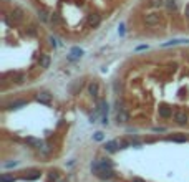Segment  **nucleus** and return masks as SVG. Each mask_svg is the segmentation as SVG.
Segmentation results:
<instances>
[{"instance_id": "nucleus-7", "label": "nucleus", "mask_w": 189, "mask_h": 182, "mask_svg": "<svg viewBox=\"0 0 189 182\" xmlns=\"http://www.w3.org/2000/svg\"><path fill=\"white\" fill-rule=\"evenodd\" d=\"M159 116H161V118H166V119L171 118V116H173V109L169 106H161L159 108Z\"/></svg>"}, {"instance_id": "nucleus-16", "label": "nucleus", "mask_w": 189, "mask_h": 182, "mask_svg": "<svg viewBox=\"0 0 189 182\" xmlns=\"http://www.w3.org/2000/svg\"><path fill=\"white\" fill-rule=\"evenodd\" d=\"M22 15H23V12H22L20 8H15V10L12 12V18H15L17 22H20V20H22Z\"/></svg>"}, {"instance_id": "nucleus-21", "label": "nucleus", "mask_w": 189, "mask_h": 182, "mask_svg": "<svg viewBox=\"0 0 189 182\" xmlns=\"http://www.w3.org/2000/svg\"><path fill=\"white\" fill-rule=\"evenodd\" d=\"M38 17H40V20H43V22L48 20V13H46L45 10H38Z\"/></svg>"}, {"instance_id": "nucleus-15", "label": "nucleus", "mask_w": 189, "mask_h": 182, "mask_svg": "<svg viewBox=\"0 0 189 182\" xmlns=\"http://www.w3.org/2000/svg\"><path fill=\"white\" fill-rule=\"evenodd\" d=\"M184 42H189V40H171V42H166V43H163V48H166V47H171V45H181V43H184Z\"/></svg>"}, {"instance_id": "nucleus-2", "label": "nucleus", "mask_w": 189, "mask_h": 182, "mask_svg": "<svg viewBox=\"0 0 189 182\" xmlns=\"http://www.w3.org/2000/svg\"><path fill=\"white\" fill-rule=\"evenodd\" d=\"M174 119H176V123H178L179 126H184L186 123H188V114H186V111H176Z\"/></svg>"}, {"instance_id": "nucleus-24", "label": "nucleus", "mask_w": 189, "mask_h": 182, "mask_svg": "<svg viewBox=\"0 0 189 182\" xmlns=\"http://www.w3.org/2000/svg\"><path fill=\"white\" fill-rule=\"evenodd\" d=\"M95 139L101 141V139H103V132H96V134H95Z\"/></svg>"}, {"instance_id": "nucleus-17", "label": "nucleus", "mask_w": 189, "mask_h": 182, "mask_svg": "<svg viewBox=\"0 0 189 182\" xmlns=\"http://www.w3.org/2000/svg\"><path fill=\"white\" fill-rule=\"evenodd\" d=\"M166 8H168V10H176V8H178L176 0H166Z\"/></svg>"}, {"instance_id": "nucleus-8", "label": "nucleus", "mask_w": 189, "mask_h": 182, "mask_svg": "<svg viewBox=\"0 0 189 182\" xmlns=\"http://www.w3.org/2000/svg\"><path fill=\"white\" fill-rule=\"evenodd\" d=\"M96 175L100 179H103V181H106V179H111L114 175V171H113V169H106V171H100Z\"/></svg>"}, {"instance_id": "nucleus-20", "label": "nucleus", "mask_w": 189, "mask_h": 182, "mask_svg": "<svg viewBox=\"0 0 189 182\" xmlns=\"http://www.w3.org/2000/svg\"><path fill=\"white\" fill-rule=\"evenodd\" d=\"M38 177H40V172L38 171H33L32 175H25L27 181H35V179H38Z\"/></svg>"}, {"instance_id": "nucleus-19", "label": "nucleus", "mask_w": 189, "mask_h": 182, "mask_svg": "<svg viewBox=\"0 0 189 182\" xmlns=\"http://www.w3.org/2000/svg\"><path fill=\"white\" fill-rule=\"evenodd\" d=\"M169 141H174V143H186V136H173V137H169Z\"/></svg>"}, {"instance_id": "nucleus-18", "label": "nucleus", "mask_w": 189, "mask_h": 182, "mask_svg": "<svg viewBox=\"0 0 189 182\" xmlns=\"http://www.w3.org/2000/svg\"><path fill=\"white\" fill-rule=\"evenodd\" d=\"M0 181L2 182H13L15 177H13V174H4L2 177H0Z\"/></svg>"}, {"instance_id": "nucleus-27", "label": "nucleus", "mask_w": 189, "mask_h": 182, "mask_svg": "<svg viewBox=\"0 0 189 182\" xmlns=\"http://www.w3.org/2000/svg\"><path fill=\"white\" fill-rule=\"evenodd\" d=\"M151 5H161V0H151Z\"/></svg>"}, {"instance_id": "nucleus-3", "label": "nucleus", "mask_w": 189, "mask_h": 182, "mask_svg": "<svg viewBox=\"0 0 189 182\" xmlns=\"http://www.w3.org/2000/svg\"><path fill=\"white\" fill-rule=\"evenodd\" d=\"M37 101L42 104H50L52 103V94L50 93H38L37 94Z\"/></svg>"}, {"instance_id": "nucleus-13", "label": "nucleus", "mask_w": 189, "mask_h": 182, "mask_svg": "<svg viewBox=\"0 0 189 182\" xmlns=\"http://www.w3.org/2000/svg\"><path fill=\"white\" fill-rule=\"evenodd\" d=\"M98 113H100L101 116H106V113H108V103L106 101H100V104H98Z\"/></svg>"}, {"instance_id": "nucleus-12", "label": "nucleus", "mask_w": 189, "mask_h": 182, "mask_svg": "<svg viewBox=\"0 0 189 182\" xmlns=\"http://www.w3.org/2000/svg\"><path fill=\"white\" fill-rule=\"evenodd\" d=\"M98 83L96 81H93V83H90V86H88V91H90V94H91V96H95L96 98L98 96Z\"/></svg>"}, {"instance_id": "nucleus-22", "label": "nucleus", "mask_w": 189, "mask_h": 182, "mask_svg": "<svg viewBox=\"0 0 189 182\" xmlns=\"http://www.w3.org/2000/svg\"><path fill=\"white\" fill-rule=\"evenodd\" d=\"M52 22H53V23H60V17H58L57 13H53L52 15Z\"/></svg>"}, {"instance_id": "nucleus-10", "label": "nucleus", "mask_w": 189, "mask_h": 182, "mask_svg": "<svg viewBox=\"0 0 189 182\" xmlns=\"http://www.w3.org/2000/svg\"><path fill=\"white\" fill-rule=\"evenodd\" d=\"M116 121L118 123H126L128 121V113H126L125 109H121V108H120V111L116 113Z\"/></svg>"}, {"instance_id": "nucleus-5", "label": "nucleus", "mask_w": 189, "mask_h": 182, "mask_svg": "<svg viewBox=\"0 0 189 182\" xmlns=\"http://www.w3.org/2000/svg\"><path fill=\"white\" fill-rule=\"evenodd\" d=\"M118 147H120V143H118V141H108V143L105 144L106 152H116Z\"/></svg>"}, {"instance_id": "nucleus-26", "label": "nucleus", "mask_w": 189, "mask_h": 182, "mask_svg": "<svg viewBox=\"0 0 189 182\" xmlns=\"http://www.w3.org/2000/svg\"><path fill=\"white\" fill-rule=\"evenodd\" d=\"M184 13H186V18L189 20V4L186 5V10H184Z\"/></svg>"}, {"instance_id": "nucleus-25", "label": "nucleus", "mask_w": 189, "mask_h": 182, "mask_svg": "<svg viewBox=\"0 0 189 182\" xmlns=\"http://www.w3.org/2000/svg\"><path fill=\"white\" fill-rule=\"evenodd\" d=\"M17 164H18L17 161H13V162H7V164H5V167H15Z\"/></svg>"}, {"instance_id": "nucleus-4", "label": "nucleus", "mask_w": 189, "mask_h": 182, "mask_svg": "<svg viewBox=\"0 0 189 182\" xmlns=\"http://www.w3.org/2000/svg\"><path fill=\"white\" fill-rule=\"evenodd\" d=\"M83 56V50L81 48H78V47H75V48H72V51H70V55H68V60H78V58H81Z\"/></svg>"}, {"instance_id": "nucleus-23", "label": "nucleus", "mask_w": 189, "mask_h": 182, "mask_svg": "<svg viewBox=\"0 0 189 182\" xmlns=\"http://www.w3.org/2000/svg\"><path fill=\"white\" fill-rule=\"evenodd\" d=\"M23 81H25V76H23V75H18L17 76V83H18V85H22Z\"/></svg>"}, {"instance_id": "nucleus-11", "label": "nucleus", "mask_w": 189, "mask_h": 182, "mask_svg": "<svg viewBox=\"0 0 189 182\" xmlns=\"http://www.w3.org/2000/svg\"><path fill=\"white\" fill-rule=\"evenodd\" d=\"M38 63H40V66L42 68H48L50 66V56H48V55H40Z\"/></svg>"}, {"instance_id": "nucleus-1", "label": "nucleus", "mask_w": 189, "mask_h": 182, "mask_svg": "<svg viewBox=\"0 0 189 182\" xmlns=\"http://www.w3.org/2000/svg\"><path fill=\"white\" fill-rule=\"evenodd\" d=\"M159 20H161L159 13H149V15H146V17H144V23H146L148 27L158 25V23H159Z\"/></svg>"}, {"instance_id": "nucleus-9", "label": "nucleus", "mask_w": 189, "mask_h": 182, "mask_svg": "<svg viewBox=\"0 0 189 182\" xmlns=\"http://www.w3.org/2000/svg\"><path fill=\"white\" fill-rule=\"evenodd\" d=\"M25 104H27L25 100H17V101H12V103L7 106V109H18V108L25 106Z\"/></svg>"}, {"instance_id": "nucleus-28", "label": "nucleus", "mask_w": 189, "mask_h": 182, "mask_svg": "<svg viewBox=\"0 0 189 182\" xmlns=\"http://www.w3.org/2000/svg\"><path fill=\"white\" fill-rule=\"evenodd\" d=\"M133 182H144V181H141V179H133Z\"/></svg>"}, {"instance_id": "nucleus-14", "label": "nucleus", "mask_w": 189, "mask_h": 182, "mask_svg": "<svg viewBox=\"0 0 189 182\" xmlns=\"http://www.w3.org/2000/svg\"><path fill=\"white\" fill-rule=\"evenodd\" d=\"M27 143H28V144H32L33 147H38V149L43 146V143H42V141H40V139H35V137H27Z\"/></svg>"}, {"instance_id": "nucleus-6", "label": "nucleus", "mask_w": 189, "mask_h": 182, "mask_svg": "<svg viewBox=\"0 0 189 182\" xmlns=\"http://www.w3.org/2000/svg\"><path fill=\"white\" fill-rule=\"evenodd\" d=\"M100 22H101V18H100V15H96V13H91L88 17V25L90 27H98Z\"/></svg>"}]
</instances>
